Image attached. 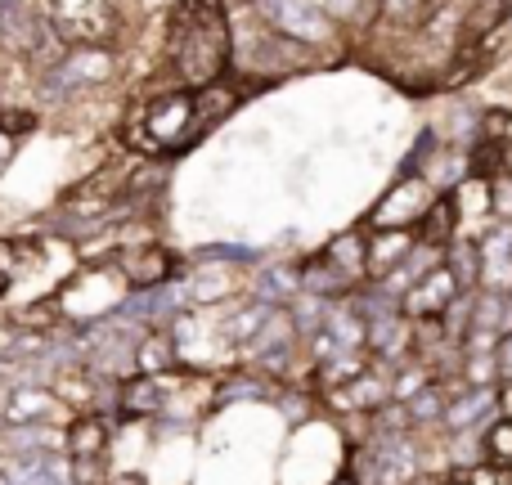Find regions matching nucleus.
I'll use <instances>...</instances> for the list:
<instances>
[{
    "label": "nucleus",
    "mask_w": 512,
    "mask_h": 485,
    "mask_svg": "<svg viewBox=\"0 0 512 485\" xmlns=\"http://www.w3.org/2000/svg\"><path fill=\"white\" fill-rule=\"evenodd\" d=\"M167 63L180 86L198 90L230 77L234 23L225 0H176L167 14Z\"/></svg>",
    "instance_id": "nucleus-1"
},
{
    "label": "nucleus",
    "mask_w": 512,
    "mask_h": 485,
    "mask_svg": "<svg viewBox=\"0 0 512 485\" xmlns=\"http://www.w3.org/2000/svg\"><path fill=\"white\" fill-rule=\"evenodd\" d=\"M203 140V126L194 113V90L176 86L162 95L144 99L135 113V131H131V149L149 153V158H176L189 144Z\"/></svg>",
    "instance_id": "nucleus-2"
},
{
    "label": "nucleus",
    "mask_w": 512,
    "mask_h": 485,
    "mask_svg": "<svg viewBox=\"0 0 512 485\" xmlns=\"http://www.w3.org/2000/svg\"><path fill=\"white\" fill-rule=\"evenodd\" d=\"M252 9L265 27L315 50L319 59H337L346 45V32L328 18V9L319 0H252Z\"/></svg>",
    "instance_id": "nucleus-3"
},
{
    "label": "nucleus",
    "mask_w": 512,
    "mask_h": 485,
    "mask_svg": "<svg viewBox=\"0 0 512 485\" xmlns=\"http://www.w3.org/2000/svg\"><path fill=\"white\" fill-rule=\"evenodd\" d=\"M117 77V54L108 45H68L50 72H45V90L54 99H77L86 90H99Z\"/></svg>",
    "instance_id": "nucleus-4"
},
{
    "label": "nucleus",
    "mask_w": 512,
    "mask_h": 485,
    "mask_svg": "<svg viewBox=\"0 0 512 485\" xmlns=\"http://www.w3.org/2000/svg\"><path fill=\"white\" fill-rule=\"evenodd\" d=\"M436 203V189L427 176H396L382 198L369 207L364 230H418V221L427 216V207Z\"/></svg>",
    "instance_id": "nucleus-5"
},
{
    "label": "nucleus",
    "mask_w": 512,
    "mask_h": 485,
    "mask_svg": "<svg viewBox=\"0 0 512 485\" xmlns=\"http://www.w3.org/2000/svg\"><path fill=\"white\" fill-rule=\"evenodd\" d=\"M63 45H108L113 9L108 0H45L41 9Z\"/></svg>",
    "instance_id": "nucleus-6"
},
{
    "label": "nucleus",
    "mask_w": 512,
    "mask_h": 485,
    "mask_svg": "<svg viewBox=\"0 0 512 485\" xmlns=\"http://www.w3.org/2000/svg\"><path fill=\"white\" fill-rule=\"evenodd\" d=\"M117 274H122L126 288H162L180 274V256L162 243H135L117 252Z\"/></svg>",
    "instance_id": "nucleus-7"
},
{
    "label": "nucleus",
    "mask_w": 512,
    "mask_h": 485,
    "mask_svg": "<svg viewBox=\"0 0 512 485\" xmlns=\"http://www.w3.org/2000/svg\"><path fill=\"white\" fill-rule=\"evenodd\" d=\"M459 297H463L459 279H454L450 265L441 261V265H432L423 279L409 283L405 297H400V310H405L409 319H445V310H450Z\"/></svg>",
    "instance_id": "nucleus-8"
},
{
    "label": "nucleus",
    "mask_w": 512,
    "mask_h": 485,
    "mask_svg": "<svg viewBox=\"0 0 512 485\" xmlns=\"http://www.w3.org/2000/svg\"><path fill=\"white\" fill-rule=\"evenodd\" d=\"M477 252H481L477 288L512 297V221H490L477 234Z\"/></svg>",
    "instance_id": "nucleus-9"
},
{
    "label": "nucleus",
    "mask_w": 512,
    "mask_h": 485,
    "mask_svg": "<svg viewBox=\"0 0 512 485\" xmlns=\"http://www.w3.org/2000/svg\"><path fill=\"white\" fill-rule=\"evenodd\" d=\"M167 387H171V373H131V378L117 382V414L126 423L167 414Z\"/></svg>",
    "instance_id": "nucleus-10"
},
{
    "label": "nucleus",
    "mask_w": 512,
    "mask_h": 485,
    "mask_svg": "<svg viewBox=\"0 0 512 485\" xmlns=\"http://www.w3.org/2000/svg\"><path fill=\"white\" fill-rule=\"evenodd\" d=\"M499 414V387H468L463 396L445 400L441 427L445 432H481Z\"/></svg>",
    "instance_id": "nucleus-11"
},
{
    "label": "nucleus",
    "mask_w": 512,
    "mask_h": 485,
    "mask_svg": "<svg viewBox=\"0 0 512 485\" xmlns=\"http://www.w3.org/2000/svg\"><path fill=\"white\" fill-rule=\"evenodd\" d=\"M252 270H256L252 297L265 301V306H288L301 292V261H261Z\"/></svg>",
    "instance_id": "nucleus-12"
},
{
    "label": "nucleus",
    "mask_w": 512,
    "mask_h": 485,
    "mask_svg": "<svg viewBox=\"0 0 512 485\" xmlns=\"http://www.w3.org/2000/svg\"><path fill=\"white\" fill-rule=\"evenodd\" d=\"M364 225H355V230H342L333 234V239L324 243V261L333 265L337 274H342L351 288H360L364 279H369V261H364Z\"/></svg>",
    "instance_id": "nucleus-13"
},
{
    "label": "nucleus",
    "mask_w": 512,
    "mask_h": 485,
    "mask_svg": "<svg viewBox=\"0 0 512 485\" xmlns=\"http://www.w3.org/2000/svg\"><path fill=\"white\" fill-rule=\"evenodd\" d=\"M108 436L113 427L104 414H77L63 432V454L68 459H108Z\"/></svg>",
    "instance_id": "nucleus-14"
},
{
    "label": "nucleus",
    "mask_w": 512,
    "mask_h": 485,
    "mask_svg": "<svg viewBox=\"0 0 512 485\" xmlns=\"http://www.w3.org/2000/svg\"><path fill=\"white\" fill-rule=\"evenodd\" d=\"M364 261H369V279H387L414 247V230H364Z\"/></svg>",
    "instance_id": "nucleus-15"
},
{
    "label": "nucleus",
    "mask_w": 512,
    "mask_h": 485,
    "mask_svg": "<svg viewBox=\"0 0 512 485\" xmlns=\"http://www.w3.org/2000/svg\"><path fill=\"white\" fill-rule=\"evenodd\" d=\"M463 230V216H459V203L454 194H436V203L427 207V216L418 221L414 239L418 243H432V247H450V239Z\"/></svg>",
    "instance_id": "nucleus-16"
},
{
    "label": "nucleus",
    "mask_w": 512,
    "mask_h": 485,
    "mask_svg": "<svg viewBox=\"0 0 512 485\" xmlns=\"http://www.w3.org/2000/svg\"><path fill=\"white\" fill-rule=\"evenodd\" d=\"M445 400H450V391H445L441 378H432L427 387H418L409 400H400L405 405V418L414 432H423V427H441V414H445Z\"/></svg>",
    "instance_id": "nucleus-17"
},
{
    "label": "nucleus",
    "mask_w": 512,
    "mask_h": 485,
    "mask_svg": "<svg viewBox=\"0 0 512 485\" xmlns=\"http://www.w3.org/2000/svg\"><path fill=\"white\" fill-rule=\"evenodd\" d=\"M198 261H212V265H230V270H252V265H261V247H248V243H207L198 247Z\"/></svg>",
    "instance_id": "nucleus-18"
},
{
    "label": "nucleus",
    "mask_w": 512,
    "mask_h": 485,
    "mask_svg": "<svg viewBox=\"0 0 512 485\" xmlns=\"http://www.w3.org/2000/svg\"><path fill=\"white\" fill-rule=\"evenodd\" d=\"M481 445H486V459L499 463V468H512V418L495 414L486 427H481Z\"/></svg>",
    "instance_id": "nucleus-19"
},
{
    "label": "nucleus",
    "mask_w": 512,
    "mask_h": 485,
    "mask_svg": "<svg viewBox=\"0 0 512 485\" xmlns=\"http://www.w3.org/2000/svg\"><path fill=\"white\" fill-rule=\"evenodd\" d=\"M23 279V243L18 239H0V297L18 288Z\"/></svg>",
    "instance_id": "nucleus-20"
},
{
    "label": "nucleus",
    "mask_w": 512,
    "mask_h": 485,
    "mask_svg": "<svg viewBox=\"0 0 512 485\" xmlns=\"http://www.w3.org/2000/svg\"><path fill=\"white\" fill-rule=\"evenodd\" d=\"M490 216L495 221H512V171L490 176Z\"/></svg>",
    "instance_id": "nucleus-21"
},
{
    "label": "nucleus",
    "mask_w": 512,
    "mask_h": 485,
    "mask_svg": "<svg viewBox=\"0 0 512 485\" xmlns=\"http://www.w3.org/2000/svg\"><path fill=\"white\" fill-rule=\"evenodd\" d=\"M14 400H18V405H32V409H9V418H14V423H32V418H45L54 405H59L50 391H23V396H14Z\"/></svg>",
    "instance_id": "nucleus-22"
},
{
    "label": "nucleus",
    "mask_w": 512,
    "mask_h": 485,
    "mask_svg": "<svg viewBox=\"0 0 512 485\" xmlns=\"http://www.w3.org/2000/svg\"><path fill=\"white\" fill-rule=\"evenodd\" d=\"M0 131L5 135H23V131H36V117L32 113H23V108H5V113H0Z\"/></svg>",
    "instance_id": "nucleus-23"
},
{
    "label": "nucleus",
    "mask_w": 512,
    "mask_h": 485,
    "mask_svg": "<svg viewBox=\"0 0 512 485\" xmlns=\"http://www.w3.org/2000/svg\"><path fill=\"white\" fill-rule=\"evenodd\" d=\"M495 364H499V382H512V328H504L495 342Z\"/></svg>",
    "instance_id": "nucleus-24"
},
{
    "label": "nucleus",
    "mask_w": 512,
    "mask_h": 485,
    "mask_svg": "<svg viewBox=\"0 0 512 485\" xmlns=\"http://www.w3.org/2000/svg\"><path fill=\"white\" fill-rule=\"evenodd\" d=\"M9 158H14V135H5V131H0V171L9 167Z\"/></svg>",
    "instance_id": "nucleus-25"
},
{
    "label": "nucleus",
    "mask_w": 512,
    "mask_h": 485,
    "mask_svg": "<svg viewBox=\"0 0 512 485\" xmlns=\"http://www.w3.org/2000/svg\"><path fill=\"white\" fill-rule=\"evenodd\" d=\"M104 485H144V477H135V472H108Z\"/></svg>",
    "instance_id": "nucleus-26"
},
{
    "label": "nucleus",
    "mask_w": 512,
    "mask_h": 485,
    "mask_svg": "<svg viewBox=\"0 0 512 485\" xmlns=\"http://www.w3.org/2000/svg\"><path fill=\"white\" fill-rule=\"evenodd\" d=\"M328 485H360V481H355V477H351V472H337V477H333V481H328Z\"/></svg>",
    "instance_id": "nucleus-27"
},
{
    "label": "nucleus",
    "mask_w": 512,
    "mask_h": 485,
    "mask_svg": "<svg viewBox=\"0 0 512 485\" xmlns=\"http://www.w3.org/2000/svg\"><path fill=\"white\" fill-rule=\"evenodd\" d=\"M508 27H512V18H508Z\"/></svg>",
    "instance_id": "nucleus-28"
},
{
    "label": "nucleus",
    "mask_w": 512,
    "mask_h": 485,
    "mask_svg": "<svg viewBox=\"0 0 512 485\" xmlns=\"http://www.w3.org/2000/svg\"><path fill=\"white\" fill-rule=\"evenodd\" d=\"M68 485H72V481H68Z\"/></svg>",
    "instance_id": "nucleus-29"
}]
</instances>
